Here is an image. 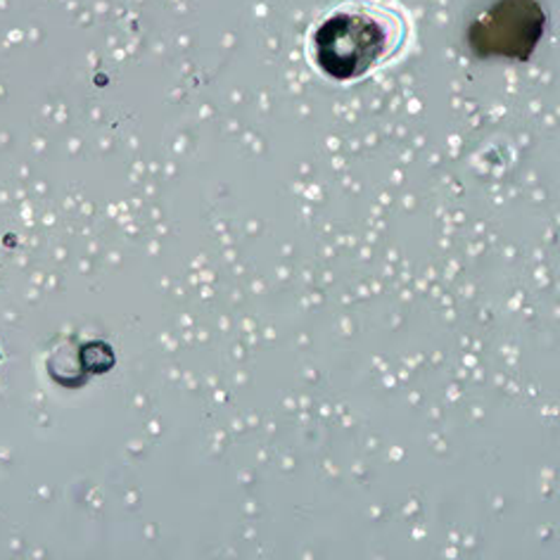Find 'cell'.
I'll return each instance as SVG.
<instances>
[{
  "label": "cell",
  "instance_id": "1",
  "mask_svg": "<svg viewBox=\"0 0 560 560\" xmlns=\"http://www.w3.org/2000/svg\"><path fill=\"white\" fill-rule=\"evenodd\" d=\"M409 24L395 5L381 0H347L316 26V65L335 81L366 77L401 52Z\"/></svg>",
  "mask_w": 560,
  "mask_h": 560
}]
</instances>
